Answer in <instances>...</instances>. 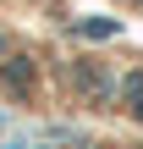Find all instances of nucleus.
<instances>
[{
	"instance_id": "obj_1",
	"label": "nucleus",
	"mask_w": 143,
	"mask_h": 149,
	"mask_svg": "<svg viewBox=\"0 0 143 149\" xmlns=\"http://www.w3.org/2000/svg\"><path fill=\"white\" fill-rule=\"evenodd\" d=\"M6 83H11V88H28V61H11V66H6Z\"/></svg>"
},
{
	"instance_id": "obj_2",
	"label": "nucleus",
	"mask_w": 143,
	"mask_h": 149,
	"mask_svg": "<svg viewBox=\"0 0 143 149\" xmlns=\"http://www.w3.org/2000/svg\"><path fill=\"white\" fill-rule=\"evenodd\" d=\"M83 33H88V39H110V33H116V22H83Z\"/></svg>"
}]
</instances>
